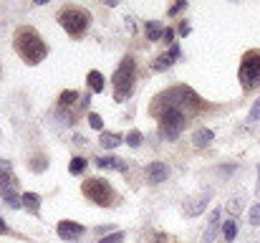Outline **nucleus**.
<instances>
[{
  "instance_id": "obj_8",
  "label": "nucleus",
  "mask_w": 260,
  "mask_h": 243,
  "mask_svg": "<svg viewBox=\"0 0 260 243\" xmlns=\"http://www.w3.org/2000/svg\"><path fill=\"white\" fill-rule=\"evenodd\" d=\"M15 177L10 175V162H0V195L3 200L10 205V208H20L23 205V195H18V187H15Z\"/></svg>"
},
{
  "instance_id": "obj_1",
  "label": "nucleus",
  "mask_w": 260,
  "mask_h": 243,
  "mask_svg": "<svg viewBox=\"0 0 260 243\" xmlns=\"http://www.w3.org/2000/svg\"><path fill=\"white\" fill-rule=\"evenodd\" d=\"M202 106H205V101L189 86H174V89H167V91H162L152 99L149 114L157 117L162 109H182L187 117H194V114L202 112Z\"/></svg>"
},
{
  "instance_id": "obj_13",
  "label": "nucleus",
  "mask_w": 260,
  "mask_h": 243,
  "mask_svg": "<svg viewBox=\"0 0 260 243\" xmlns=\"http://www.w3.org/2000/svg\"><path fill=\"white\" fill-rule=\"evenodd\" d=\"M212 140H215V134H212V129H207V127H200V129L192 134V145H194V147H207Z\"/></svg>"
},
{
  "instance_id": "obj_12",
  "label": "nucleus",
  "mask_w": 260,
  "mask_h": 243,
  "mask_svg": "<svg viewBox=\"0 0 260 243\" xmlns=\"http://www.w3.org/2000/svg\"><path fill=\"white\" fill-rule=\"evenodd\" d=\"M124 142V137L119 134V132H101V137H99V145L104 147V150H114V147H119Z\"/></svg>"
},
{
  "instance_id": "obj_25",
  "label": "nucleus",
  "mask_w": 260,
  "mask_h": 243,
  "mask_svg": "<svg viewBox=\"0 0 260 243\" xmlns=\"http://www.w3.org/2000/svg\"><path fill=\"white\" fill-rule=\"evenodd\" d=\"M250 223H253V226H260V203L250 208Z\"/></svg>"
},
{
  "instance_id": "obj_22",
  "label": "nucleus",
  "mask_w": 260,
  "mask_h": 243,
  "mask_svg": "<svg viewBox=\"0 0 260 243\" xmlns=\"http://www.w3.org/2000/svg\"><path fill=\"white\" fill-rule=\"evenodd\" d=\"M142 140H144V137H142V132H139V129H132V132L126 134V145H129V147H139V145H142Z\"/></svg>"
},
{
  "instance_id": "obj_6",
  "label": "nucleus",
  "mask_w": 260,
  "mask_h": 243,
  "mask_svg": "<svg viewBox=\"0 0 260 243\" xmlns=\"http://www.w3.org/2000/svg\"><path fill=\"white\" fill-rule=\"evenodd\" d=\"M238 81H240V89L245 94H253L260 86V48H250L243 53L240 69H238Z\"/></svg>"
},
{
  "instance_id": "obj_10",
  "label": "nucleus",
  "mask_w": 260,
  "mask_h": 243,
  "mask_svg": "<svg viewBox=\"0 0 260 243\" xmlns=\"http://www.w3.org/2000/svg\"><path fill=\"white\" fill-rule=\"evenodd\" d=\"M144 172H147L149 185H159V182H165V180L170 177V167H167L165 162H149Z\"/></svg>"
},
{
  "instance_id": "obj_29",
  "label": "nucleus",
  "mask_w": 260,
  "mask_h": 243,
  "mask_svg": "<svg viewBox=\"0 0 260 243\" xmlns=\"http://www.w3.org/2000/svg\"><path fill=\"white\" fill-rule=\"evenodd\" d=\"M170 56H172V59H179V56H182V53H179V46H177V43H172V46H170Z\"/></svg>"
},
{
  "instance_id": "obj_26",
  "label": "nucleus",
  "mask_w": 260,
  "mask_h": 243,
  "mask_svg": "<svg viewBox=\"0 0 260 243\" xmlns=\"http://www.w3.org/2000/svg\"><path fill=\"white\" fill-rule=\"evenodd\" d=\"M88 124H91L93 129H101V127H104V122H101V117H99V114H93V112L88 114Z\"/></svg>"
},
{
  "instance_id": "obj_19",
  "label": "nucleus",
  "mask_w": 260,
  "mask_h": 243,
  "mask_svg": "<svg viewBox=\"0 0 260 243\" xmlns=\"http://www.w3.org/2000/svg\"><path fill=\"white\" fill-rule=\"evenodd\" d=\"M174 64V59L170 53H162V56H157V61H154V71H165V69H170Z\"/></svg>"
},
{
  "instance_id": "obj_20",
  "label": "nucleus",
  "mask_w": 260,
  "mask_h": 243,
  "mask_svg": "<svg viewBox=\"0 0 260 243\" xmlns=\"http://www.w3.org/2000/svg\"><path fill=\"white\" fill-rule=\"evenodd\" d=\"M222 236H225V241L230 243L235 236H238V223L235 221H228L225 226H222Z\"/></svg>"
},
{
  "instance_id": "obj_21",
  "label": "nucleus",
  "mask_w": 260,
  "mask_h": 243,
  "mask_svg": "<svg viewBox=\"0 0 260 243\" xmlns=\"http://www.w3.org/2000/svg\"><path fill=\"white\" fill-rule=\"evenodd\" d=\"M86 165H88V162L84 160V157H74V160H71V165H69V172H71V175H81V172L86 170Z\"/></svg>"
},
{
  "instance_id": "obj_17",
  "label": "nucleus",
  "mask_w": 260,
  "mask_h": 243,
  "mask_svg": "<svg viewBox=\"0 0 260 243\" xmlns=\"http://www.w3.org/2000/svg\"><path fill=\"white\" fill-rule=\"evenodd\" d=\"M23 205H25L28 213L38 215V210H41V195H36V193H23Z\"/></svg>"
},
{
  "instance_id": "obj_7",
  "label": "nucleus",
  "mask_w": 260,
  "mask_h": 243,
  "mask_svg": "<svg viewBox=\"0 0 260 243\" xmlns=\"http://www.w3.org/2000/svg\"><path fill=\"white\" fill-rule=\"evenodd\" d=\"M154 119L159 122V137L167 140V142H174V140L184 132L189 117H187L182 109H162Z\"/></svg>"
},
{
  "instance_id": "obj_2",
  "label": "nucleus",
  "mask_w": 260,
  "mask_h": 243,
  "mask_svg": "<svg viewBox=\"0 0 260 243\" xmlns=\"http://www.w3.org/2000/svg\"><path fill=\"white\" fill-rule=\"evenodd\" d=\"M13 48L30 66L41 64L48 56V43L41 38V33L33 25H18L15 28V33H13Z\"/></svg>"
},
{
  "instance_id": "obj_4",
  "label": "nucleus",
  "mask_w": 260,
  "mask_h": 243,
  "mask_svg": "<svg viewBox=\"0 0 260 243\" xmlns=\"http://www.w3.org/2000/svg\"><path fill=\"white\" fill-rule=\"evenodd\" d=\"M58 23L71 38H81L91 25V13L81 5H63L58 10Z\"/></svg>"
},
{
  "instance_id": "obj_23",
  "label": "nucleus",
  "mask_w": 260,
  "mask_h": 243,
  "mask_svg": "<svg viewBox=\"0 0 260 243\" xmlns=\"http://www.w3.org/2000/svg\"><path fill=\"white\" fill-rule=\"evenodd\" d=\"M124 241H126V233L124 231H116V233H111L106 238H99L96 243H124Z\"/></svg>"
},
{
  "instance_id": "obj_5",
  "label": "nucleus",
  "mask_w": 260,
  "mask_h": 243,
  "mask_svg": "<svg viewBox=\"0 0 260 243\" xmlns=\"http://www.w3.org/2000/svg\"><path fill=\"white\" fill-rule=\"evenodd\" d=\"M81 193L86 195L93 205H101V208H114V205L119 203L116 190H114L111 182L104 180V177H86V180L81 182Z\"/></svg>"
},
{
  "instance_id": "obj_16",
  "label": "nucleus",
  "mask_w": 260,
  "mask_h": 243,
  "mask_svg": "<svg viewBox=\"0 0 260 243\" xmlns=\"http://www.w3.org/2000/svg\"><path fill=\"white\" fill-rule=\"evenodd\" d=\"M207 200H210V193H205V195H200L197 200H192V205H187L184 208V213L192 218V215H200L205 208H207Z\"/></svg>"
},
{
  "instance_id": "obj_3",
  "label": "nucleus",
  "mask_w": 260,
  "mask_h": 243,
  "mask_svg": "<svg viewBox=\"0 0 260 243\" xmlns=\"http://www.w3.org/2000/svg\"><path fill=\"white\" fill-rule=\"evenodd\" d=\"M134 81H137V61L134 56H124L121 64L116 66L111 84H114V99L116 101H126L134 91Z\"/></svg>"
},
{
  "instance_id": "obj_33",
  "label": "nucleus",
  "mask_w": 260,
  "mask_h": 243,
  "mask_svg": "<svg viewBox=\"0 0 260 243\" xmlns=\"http://www.w3.org/2000/svg\"><path fill=\"white\" fill-rule=\"evenodd\" d=\"M258 193H260V165H258Z\"/></svg>"
},
{
  "instance_id": "obj_32",
  "label": "nucleus",
  "mask_w": 260,
  "mask_h": 243,
  "mask_svg": "<svg viewBox=\"0 0 260 243\" xmlns=\"http://www.w3.org/2000/svg\"><path fill=\"white\" fill-rule=\"evenodd\" d=\"M0 233H8V226H5L3 221H0Z\"/></svg>"
},
{
  "instance_id": "obj_11",
  "label": "nucleus",
  "mask_w": 260,
  "mask_h": 243,
  "mask_svg": "<svg viewBox=\"0 0 260 243\" xmlns=\"http://www.w3.org/2000/svg\"><path fill=\"white\" fill-rule=\"evenodd\" d=\"M96 167H101V170H116V172H126L129 170V165L124 160H119V157H96Z\"/></svg>"
},
{
  "instance_id": "obj_30",
  "label": "nucleus",
  "mask_w": 260,
  "mask_h": 243,
  "mask_svg": "<svg viewBox=\"0 0 260 243\" xmlns=\"http://www.w3.org/2000/svg\"><path fill=\"white\" fill-rule=\"evenodd\" d=\"M230 210H233V213H238V210H240V198H235V200H233V205H230Z\"/></svg>"
},
{
  "instance_id": "obj_27",
  "label": "nucleus",
  "mask_w": 260,
  "mask_h": 243,
  "mask_svg": "<svg viewBox=\"0 0 260 243\" xmlns=\"http://www.w3.org/2000/svg\"><path fill=\"white\" fill-rule=\"evenodd\" d=\"M184 8H187V0H179V3H174V5L170 8V10H167V13H170V15H177V13H182Z\"/></svg>"
},
{
  "instance_id": "obj_15",
  "label": "nucleus",
  "mask_w": 260,
  "mask_h": 243,
  "mask_svg": "<svg viewBox=\"0 0 260 243\" xmlns=\"http://www.w3.org/2000/svg\"><path fill=\"white\" fill-rule=\"evenodd\" d=\"M144 33H147V41H162L165 25H162V23H157V20H147V25H144Z\"/></svg>"
},
{
  "instance_id": "obj_9",
  "label": "nucleus",
  "mask_w": 260,
  "mask_h": 243,
  "mask_svg": "<svg viewBox=\"0 0 260 243\" xmlns=\"http://www.w3.org/2000/svg\"><path fill=\"white\" fill-rule=\"evenodd\" d=\"M56 233H58L61 241H76V238H81L86 233V228L81 223H76V221H61L58 228H56Z\"/></svg>"
},
{
  "instance_id": "obj_31",
  "label": "nucleus",
  "mask_w": 260,
  "mask_h": 243,
  "mask_svg": "<svg viewBox=\"0 0 260 243\" xmlns=\"http://www.w3.org/2000/svg\"><path fill=\"white\" fill-rule=\"evenodd\" d=\"M187 33H189V25L182 23V25H179V36H187Z\"/></svg>"
},
{
  "instance_id": "obj_14",
  "label": "nucleus",
  "mask_w": 260,
  "mask_h": 243,
  "mask_svg": "<svg viewBox=\"0 0 260 243\" xmlns=\"http://www.w3.org/2000/svg\"><path fill=\"white\" fill-rule=\"evenodd\" d=\"M217 226H220V208H215L212 213H210V221H207V231H205V243H212L215 238V231H217Z\"/></svg>"
},
{
  "instance_id": "obj_24",
  "label": "nucleus",
  "mask_w": 260,
  "mask_h": 243,
  "mask_svg": "<svg viewBox=\"0 0 260 243\" xmlns=\"http://www.w3.org/2000/svg\"><path fill=\"white\" fill-rule=\"evenodd\" d=\"M260 119V99L253 104V109H250V114H248V122H258Z\"/></svg>"
},
{
  "instance_id": "obj_18",
  "label": "nucleus",
  "mask_w": 260,
  "mask_h": 243,
  "mask_svg": "<svg viewBox=\"0 0 260 243\" xmlns=\"http://www.w3.org/2000/svg\"><path fill=\"white\" fill-rule=\"evenodd\" d=\"M88 89L93 94H101L104 91V76L99 71H88Z\"/></svg>"
},
{
  "instance_id": "obj_28",
  "label": "nucleus",
  "mask_w": 260,
  "mask_h": 243,
  "mask_svg": "<svg viewBox=\"0 0 260 243\" xmlns=\"http://www.w3.org/2000/svg\"><path fill=\"white\" fill-rule=\"evenodd\" d=\"M162 41L172 46V43H174V31H172V28H165V33H162Z\"/></svg>"
}]
</instances>
